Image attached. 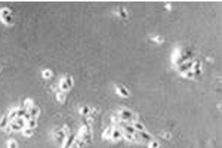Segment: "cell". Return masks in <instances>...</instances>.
I'll return each instance as SVG.
<instances>
[{
    "mask_svg": "<svg viewBox=\"0 0 222 148\" xmlns=\"http://www.w3.org/2000/svg\"><path fill=\"white\" fill-rule=\"evenodd\" d=\"M116 92H117L120 96H123V98H127V96H130V90H129L127 87L122 86V85H117V86H116Z\"/></svg>",
    "mask_w": 222,
    "mask_h": 148,
    "instance_id": "8",
    "label": "cell"
},
{
    "mask_svg": "<svg viewBox=\"0 0 222 148\" xmlns=\"http://www.w3.org/2000/svg\"><path fill=\"white\" fill-rule=\"evenodd\" d=\"M111 132H113V128H107V129L104 130V133H102V138H104V139H110Z\"/></svg>",
    "mask_w": 222,
    "mask_h": 148,
    "instance_id": "19",
    "label": "cell"
},
{
    "mask_svg": "<svg viewBox=\"0 0 222 148\" xmlns=\"http://www.w3.org/2000/svg\"><path fill=\"white\" fill-rule=\"evenodd\" d=\"M33 105H34V104H33V99H25V107H24V108L28 110V108H31Z\"/></svg>",
    "mask_w": 222,
    "mask_h": 148,
    "instance_id": "26",
    "label": "cell"
},
{
    "mask_svg": "<svg viewBox=\"0 0 222 148\" xmlns=\"http://www.w3.org/2000/svg\"><path fill=\"white\" fill-rule=\"evenodd\" d=\"M70 148H80V147H79V145H77V144H76V142H74V144H73V145H71V147H70Z\"/></svg>",
    "mask_w": 222,
    "mask_h": 148,
    "instance_id": "28",
    "label": "cell"
},
{
    "mask_svg": "<svg viewBox=\"0 0 222 148\" xmlns=\"http://www.w3.org/2000/svg\"><path fill=\"white\" fill-rule=\"evenodd\" d=\"M22 132H24V136L30 138V136H33V133H34L36 130H34V129H28V128H24V129H22Z\"/></svg>",
    "mask_w": 222,
    "mask_h": 148,
    "instance_id": "20",
    "label": "cell"
},
{
    "mask_svg": "<svg viewBox=\"0 0 222 148\" xmlns=\"http://www.w3.org/2000/svg\"><path fill=\"white\" fill-rule=\"evenodd\" d=\"M192 55H194V54L190 51V49L179 51V58H178V64H176V65H179V64H182V62H187V61H191Z\"/></svg>",
    "mask_w": 222,
    "mask_h": 148,
    "instance_id": "4",
    "label": "cell"
},
{
    "mask_svg": "<svg viewBox=\"0 0 222 148\" xmlns=\"http://www.w3.org/2000/svg\"><path fill=\"white\" fill-rule=\"evenodd\" d=\"M150 145H148V148H160V144H159V141H155V139H152L151 142H148Z\"/></svg>",
    "mask_w": 222,
    "mask_h": 148,
    "instance_id": "24",
    "label": "cell"
},
{
    "mask_svg": "<svg viewBox=\"0 0 222 148\" xmlns=\"http://www.w3.org/2000/svg\"><path fill=\"white\" fill-rule=\"evenodd\" d=\"M27 113H28L30 118H37V116H39V113H40V108H39L37 105H33L31 108L27 110Z\"/></svg>",
    "mask_w": 222,
    "mask_h": 148,
    "instance_id": "10",
    "label": "cell"
},
{
    "mask_svg": "<svg viewBox=\"0 0 222 148\" xmlns=\"http://www.w3.org/2000/svg\"><path fill=\"white\" fill-rule=\"evenodd\" d=\"M117 15H119V16H120L122 19H126V18H127V12H126V11H124L123 8H120V9L117 11Z\"/></svg>",
    "mask_w": 222,
    "mask_h": 148,
    "instance_id": "21",
    "label": "cell"
},
{
    "mask_svg": "<svg viewBox=\"0 0 222 148\" xmlns=\"http://www.w3.org/2000/svg\"><path fill=\"white\" fill-rule=\"evenodd\" d=\"M9 15H12V11H11V9H8V8L0 9V19H3V18H6V16H9Z\"/></svg>",
    "mask_w": 222,
    "mask_h": 148,
    "instance_id": "15",
    "label": "cell"
},
{
    "mask_svg": "<svg viewBox=\"0 0 222 148\" xmlns=\"http://www.w3.org/2000/svg\"><path fill=\"white\" fill-rule=\"evenodd\" d=\"M77 138L83 139L84 144H86V142H91V141H92V130H91V126H89V125H87V126H81V129H80Z\"/></svg>",
    "mask_w": 222,
    "mask_h": 148,
    "instance_id": "2",
    "label": "cell"
},
{
    "mask_svg": "<svg viewBox=\"0 0 222 148\" xmlns=\"http://www.w3.org/2000/svg\"><path fill=\"white\" fill-rule=\"evenodd\" d=\"M53 138H55L56 144L64 145V141H65V138H67V129H56V130L53 132Z\"/></svg>",
    "mask_w": 222,
    "mask_h": 148,
    "instance_id": "5",
    "label": "cell"
},
{
    "mask_svg": "<svg viewBox=\"0 0 222 148\" xmlns=\"http://www.w3.org/2000/svg\"><path fill=\"white\" fill-rule=\"evenodd\" d=\"M73 79L70 77V76H64V79H62V82H61V85H59V90H62V92H70L71 89H73Z\"/></svg>",
    "mask_w": 222,
    "mask_h": 148,
    "instance_id": "3",
    "label": "cell"
},
{
    "mask_svg": "<svg viewBox=\"0 0 222 148\" xmlns=\"http://www.w3.org/2000/svg\"><path fill=\"white\" fill-rule=\"evenodd\" d=\"M8 125H9V117H8V114H5L2 118H0V129H5Z\"/></svg>",
    "mask_w": 222,
    "mask_h": 148,
    "instance_id": "12",
    "label": "cell"
},
{
    "mask_svg": "<svg viewBox=\"0 0 222 148\" xmlns=\"http://www.w3.org/2000/svg\"><path fill=\"white\" fill-rule=\"evenodd\" d=\"M25 128L34 129V130H36V128H37V120H36V118H30V120L25 123Z\"/></svg>",
    "mask_w": 222,
    "mask_h": 148,
    "instance_id": "13",
    "label": "cell"
},
{
    "mask_svg": "<svg viewBox=\"0 0 222 148\" xmlns=\"http://www.w3.org/2000/svg\"><path fill=\"white\" fill-rule=\"evenodd\" d=\"M8 148H18V142L15 139H9L8 141Z\"/></svg>",
    "mask_w": 222,
    "mask_h": 148,
    "instance_id": "25",
    "label": "cell"
},
{
    "mask_svg": "<svg viewBox=\"0 0 222 148\" xmlns=\"http://www.w3.org/2000/svg\"><path fill=\"white\" fill-rule=\"evenodd\" d=\"M41 76H43V79H51L52 77V71L51 70H43Z\"/></svg>",
    "mask_w": 222,
    "mask_h": 148,
    "instance_id": "23",
    "label": "cell"
},
{
    "mask_svg": "<svg viewBox=\"0 0 222 148\" xmlns=\"http://www.w3.org/2000/svg\"><path fill=\"white\" fill-rule=\"evenodd\" d=\"M56 98H58V101H59V102H62V104H64V102H65V99H67V93H65V92H62V90H59V92L56 93Z\"/></svg>",
    "mask_w": 222,
    "mask_h": 148,
    "instance_id": "16",
    "label": "cell"
},
{
    "mask_svg": "<svg viewBox=\"0 0 222 148\" xmlns=\"http://www.w3.org/2000/svg\"><path fill=\"white\" fill-rule=\"evenodd\" d=\"M122 138H123V130H122L120 128H113V132H111L110 139H113L114 142H117V141H120Z\"/></svg>",
    "mask_w": 222,
    "mask_h": 148,
    "instance_id": "7",
    "label": "cell"
},
{
    "mask_svg": "<svg viewBox=\"0 0 222 148\" xmlns=\"http://www.w3.org/2000/svg\"><path fill=\"white\" fill-rule=\"evenodd\" d=\"M2 21H3L5 24H6V25H12V24H13V18H12V15H9V16L3 18Z\"/></svg>",
    "mask_w": 222,
    "mask_h": 148,
    "instance_id": "22",
    "label": "cell"
},
{
    "mask_svg": "<svg viewBox=\"0 0 222 148\" xmlns=\"http://www.w3.org/2000/svg\"><path fill=\"white\" fill-rule=\"evenodd\" d=\"M138 135H139V138H141V141H142V142H151V141L154 139V138H152V136H151V135H150L147 130L138 132Z\"/></svg>",
    "mask_w": 222,
    "mask_h": 148,
    "instance_id": "11",
    "label": "cell"
},
{
    "mask_svg": "<svg viewBox=\"0 0 222 148\" xmlns=\"http://www.w3.org/2000/svg\"><path fill=\"white\" fill-rule=\"evenodd\" d=\"M74 142H76V135H67V138H65V141H64L62 148H70Z\"/></svg>",
    "mask_w": 222,
    "mask_h": 148,
    "instance_id": "9",
    "label": "cell"
},
{
    "mask_svg": "<svg viewBox=\"0 0 222 148\" xmlns=\"http://www.w3.org/2000/svg\"><path fill=\"white\" fill-rule=\"evenodd\" d=\"M192 64H194V61L182 62V64L178 65V71H179L181 74H185V73H188V71H192Z\"/></svg>",
    "mask_w": 222,
    "mask_h": 148,
    "instance_id": "6",
    "label": "cell"
},
{
    "mask_svg": "<svg viewBox=\"0 0 222 148\" xmlns=\"http://www.w3.org/2000/svg\"><path fill=\"white\" fill-rule=\"evenodd\" d=\"M89 113H91V108H89L87 105H81V107H80V114H81V117H86Z\"/></svg>",
    "mask_w": 222,
    "mask_h": 148,
    "instance_id": "17",
    "label": "cell"
},
{
    "mask_svg": "<svg viewBox=\"0 0 222 148\" xmlns=\"http://www.w3.org/2000/svg\"><path fill=\"white\" fill-rule=\"evenodd\" d=\"M184 76H185V77H188V79H192V77H194V73H192V71H188V73H185V74H184Z\"/></svg>",
    "mask_w": 222,
    "mask_h": 148,
    "instance_id": "27",
    "label": "cell"
},
{
    "mask_svg": "<svg viewBox=\"0 0 222 148\" xmlns=\"http://www.w3.org/2000/svg\"><path fill=\"white\" fill-rule=\"evenodd\" d=\"M15 111H16V117H22V118H24V116L27 114V108H24V107H21Z\"/></svg>",
    "mask_w": 222,
    "mask_h": 148,
    "instance_id": "18",
    "label": "cell"
},
{
    "mask_svg": "<svg viewBox=\"0 0 222 148\" xmlns=\"http://www.w3.org/2000/svg\"><path fill=\"white\" fill-rule=\"evenodd\" d=\"M132 126H133V129H135L136 132H142V130H145V126L142 125V123H139V121H133V123H132Z\"/></svg>",
    "mask_w": 222,
    "mask_h": 148,
    "instance_id": "14",
    "label": "cell"
},
{
    "mask_svg": "<svg viewBox=\"0 0 222 148\" xmlns=\"http://www.w3.org/2000/svg\"><path fill=\"white\" fill-rule=\"evenodd\" d=\"M117 117H119L120 121H127V123H133V121H136V118H138L135 113L130 111V110H127V108L120 110L119 114H117Z\"/></svg>",
    "mask_w": 222,
    "mask_h": 148,
    "instance_id": "1",
    "label": "cell"
}]
</instances>
